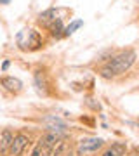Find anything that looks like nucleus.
Returning a JSON list of instances; mask_svg holds the SVG:
<instances>
[{
  "instance_id": "f257e3e1",
  "label": "nucleus",
  "mask_w": 139,
  "mask_h": 156,
  "mask_svg": "<svg viewBox=\"0 0 139 156\" xmlns=\"http://www.w3.org/2000/svg\"><path fill=\"white\" fill-rule=\"evenodd\" d=\"M134 62H136V52L130 49L122 50V52L115 54L113 57H110V61L101 68L99 73H101V76H104V78L118 76V75L129 71Z\"/></svg>"
},
{
  "instance_id": "f03ea898",
  "label": "nucleus",
  "mask_w": 139,
  "mask_h": 156,
  "mask_svg": "<svg viewBox=\"0 0 139 156\" xmlns=\"http://www.w3.org/2000/svg\"><path fill=\"white\" fill-rule=\"evenodd\" d=\"M103 144H104V140L97 139V137H92V139H83V140L78 142V154L85 156V154H90V153H96V151L99 149Z\"/></svg>"
},
{
  "instance_id": "7ed1b4c3",
  "label": "nucleus",
  "mask_w": 139,
  "mask_h": 156,
  "mask_svg": "<svg viewBox=\"0 0 139 156\" xmlns=\"http://www.w3.org/2000/svg\"><path fill=\"white\" fill-rule=\"evenodd\" d=\"M28 142H30V137H28V135H24V134L14 135V139H12L7 153H9L11 156H19L23 151H24V147L28 146Z\"/></svg>"
},
{
  "instance_id": "20e7f679",
  "label": "nucleus",
  "mask_w": 139,
  "mask_h": 156,
  "mask_svg": "<svg viewBox=\"0 0 139 156\" xmlns=\"http://www.w3.org/2000/svg\"><path fill=\"white\" fill-rule=\"evenodd\" d=\"M0 85L5 87L7 90H11V92H19L23 87V83L14 76H2L0 78Z\"/></svg>"
},
{
  "instance_id": "39448f33",
  "label": "nucleus",
  "mask_w": 139,
  "mask_h": 156,
  "mask_svg": "<svg viewBox=\"0 0 139 156\" xmlns=\"http://www.w3.org/2000/svg\"><path fill=\"white\" fill-rule=\"evenodd\" d=\"M12 139H14L12 132L9 128H5V130L2 132V135H0V156H4L7 151H9V146H11Z\"/></svg>"
},
{
  "instance_id": "423d86ee",
  "label": "nucleus",
  "mask_w": 139,
  "mask_h": 156,
  "mask_svg": "<svg viewBox=\"0 0 139 156\" xmlns=\"http://www.w3.org/2000/svg\"><path fill=\"white\" fill-rule=\"evenodd\" d=\"M125 151H127V146L123 144V142H113L101 156H123Z\"/></svg>"
},
{
  "instance_id": "0eeeda50",
  "label": "nucleus",
  "mask_w": 139,
  "mask_h": 156,
  "mask_svg": "<svg viewBox=\"0 0 139 156\" xmlns=\"http://www.w3.org/2000/svg\"><path fill=\"white\" fill-rule=\"evenodd\" d=\"M61 139H63L61 134H59V132H56V130H52V132H47V134L40 139V142H44L45 146H49L50 149H52V147H54V146L57 144Z\"/></svg>"
},
{
  "instance_id": "6e6552de",
  "label": "nucleus",
  "mask_w": 139,
  "mask_h": 156,
  "mask_svg": "<svg viewBox=\"0 0 139 156\" xmlns=\"http://www.w3.org/2000/svg\"><path fill=\"white\" fill-rule=\"evenodd\" d=\"M47 26H49V30H50V33H52V35H59L61 31H64V26H63L61 17H54Z\"/></svg>"
},
{
  "instance_id": "1a4fd4ad",
  "label": "nucleus",
  "mask_w": 139,
  "mask_h": 156,
  "mask_svg": "<svg viewBox=\"0 0 139 156\" xmlns=\"http://www.w3.org/2000/svg\"><path fill=\"white\" fill-rule=\"evenodd\" d=\"M50 147L49 146H45L44 142H38V144L35 146L33 153H31V156H50Z\"/></svg>"
},
{
  "instance_id": "9d476101",
  "label": "nucleus",
  "mask_w": 139,
  "mask_h": 156,
  "mask_svg": "<svg viewBox=\"0 0 139 156\" xmlns=\"http://www.w3.org/2000/svg\"><path fill=\"white\" fill-rule=\"evenodd\" d=\"M66 149V142H64V139H61L57 144L52 147V151H50V156H61L63 151Z\"/></svg>"
},
{
  "instance_id": "9b49d317",
  "label": "nucleus",
  "mask_w": 139,
  "mask_h": 156,
  "mask_svg": "<svg viewBox=\"0 0 139 156\" xmlns=\"http://www.w3.org/2000/svg\"><path fill=\"white\" fill-rule=\"evenodd\" d=\"M11 0H0V4H9Z\"/></svg>"
},
{
  "instance_id": "f8f14e48",
  "label": "nucleus",
  "mask_w": 139,
  "mask_h": 156,
  "mask_svg": "<svg viewBox=\"0 0 139 156\" xmlns=\"http://www.w3.org/2000/svg\"><path fill=\"white\" fill-rule=\"evenodd\" d=\"M66 156H75V154H73V153H70V154H66Z\"/></svg>"
},
{
  "instance_id": "ddd939ff",
  "label": "nucleus",
  "mask_w": 139,
  "mask_h": 156,
  "mask_svg": "<svg viewBox=\"0 0 139 156\" xmlns=\"http://www.w3.org/2000/svg\"><path fill=\"white\" fill-rule=\"evenodd\" d=\"M136 156H139V154H136Z\"/></svg>"
}]
</instances>
